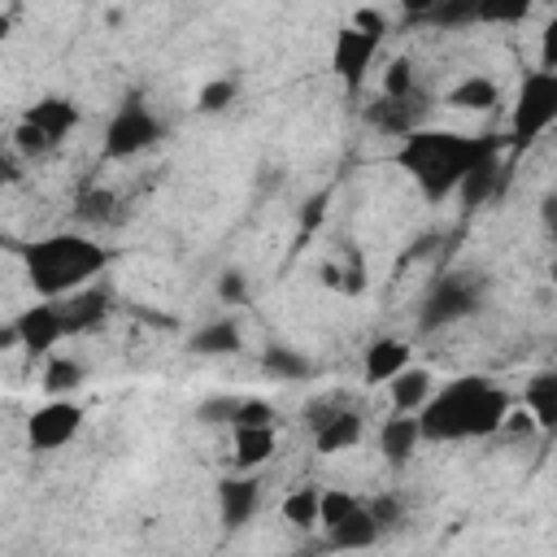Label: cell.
I'll return each mask as SVG.
<instances>
[{"label":"cell","instance_id":"cell-1","mask_svg":"<svg viewBox=\"0 0 557 557\" xmlns=\"http://www.w3.org/2000/svg\"><path fill=\"white\" fill-rule=\"evenodd\" d=\"M500 152L496 135H457V131H413L396 148V165L418 178L426 200H444L448 191L461 187V178L492 161Z\"/></svg>","mask_w":557,"mask_h":557},{"label":"cell","instance_id":"cell-2","mask_svg":"<svg viewBox=\"0 0 557 557\" xmlns=\"http://www.w3.org/2000/svg\"><path fill=\"white\" fill-rule=\"evenodd\" d=\"M505 413H509V396L487 379L466 374L422 405L418 426H422V440H440V444L479 440V435H496L505 426Z\"/></svg>","mask_w":557,"mask_h":557},{"label":"cell","instance_id":"cell-3","mask_svg":"<svg viewBox=\"0 0 557 557\" xmlns=\"http://www.w3.org/2000/svg\"><path fill=\"white\" fill-rule=\"evenodd\" d=\"M22 257H26L30 283L44 300H65L70 292L87 287V278L109 265V252L83 235H48V239L22 248Z\"/></svg>","mask_w":557,"mask_h":557},{"label":"cell","instance_id":"cell-4","mask_svg":"<svg viewBox=\"0 0 557 557\" xmlns=\"http://www.w3.org/2000/svg\"><path fill=\"white\" fill-rule=\"evenodd\" d=\"M557 122V74L548 70H531L518 87V104H513V122H509V135L513 144H535L548 126Z\"/></svg>","mask_w":557,"mask_h":557},{"label":"cell","instance_id":"cell-5","mask_svg":"<svg viewBox=\"0 0 557 557\" xmlns=\"http://www.w3.org/2000/svg\"><path fill=\"white\" fill-rule=\"evenodd\" d=\"M479 296H483V283L474 274H444L435 278V287L426 292L422 309H418V331H440L448 322H461L479 309Z\"/></svg>","mask_w":557,"mask_h":557},{"label":"cell","instance_id":"cell-6","mask_svg":"<svg viewBox=\"0 0 557 557\" xmlns=\"http://www.w3.org/2000/svg\"><path fill=\"white\" fill-rule=\"evenodd\" d=\"M157 139H161V122L148 113V104H144L139 96H131V100L113 113V122L104 126V157L126 161V157L152 148Z\"/></svg>","mask_w":557,"mask_h":557},{"label":"cell","instance_id":"cell-7","mask_svg":"<svg viewBox=\"0 0 557 557\" xmlns=\"http://www.w3.org/2000/svg\"><path fill=\"white\" fill-rule=\"evenodd\" d=\"M78 426H83V409H78L74 400H48V405H39V409L30 413L26 440H30L35 453H52V448L70 444V440L78 435Z\"/></svg>","mask_w":557,"mask_h":557},{"label":"cell","instance_id":"cell-8","mask_svg":"<svg viewBox=\"0 0 557 557\" xmlns=\"http://www.w3.org/2000/svg\"><path fill=\"white\" fill-rule=\"evenodd\" d=\"M374 52H379V39H374V35H366V30H357V26H344V30L335 35V48H331V70H335L348 87H361V78H366V70H370Z\"/></svg>","mask_w":557,"mask_h":557},{"label":"cell","instance_id":"cell-9","mask_svg":"<svg viewBox=\"0 0 557 557\" xmlns=\"http://www.w3.org/2000/svg\"><path fill=\"white\" fill-rule=\"evenodd\" d=\"M13 326H17V335H22V348H26V352H48V348L65 335V322H61L57 300H39V305H30L26 313H17V318H13Z\"/></svg>","mask_w":557,"mask_h":557},{"label":"cell","instance_id":"cell-10","mask_svg":"<svg viewBox=\"0 0 557 557\" xmlns=\"http://www.w3.org/2000/svg\"><path fill=\"white\" fill-rule=\"evenodd\" d=\"M109 305H113V296H109L104 287H78V292H70L65 300H57L61 322H65V335H83V331H91L96 322H104Z\"/></svg>","mask_w":557,"mask_h":557},{"label":"cell","instance_id":"cell-11","mask_svg":"<svg viewBox=\"0 0 557 557\" xmlns=\"http://www.w3.org/2000/svg\"><path fill=\"white\" fill-rule=\"evenodd\" d=\"M422 113V96H405V100H392V96H379L370 109H366V122L383 135H413V122Z\"/></svg>","mask_w":557,"mask_h":557},{"label":"cell","instance_id":"cell-12","mask_svg":"<svg viewBox=\"0 0 557 557\" xmlns=\"http://www.w3.org/2000/svg\"><path fill=\"white\" fill-rule=\"evenodd\" d=\"M257 500H261V487L257 479H222L218 483V505H222V527L226 531H239L252 513H257Z\"/></svg>","mask_w":557,"mask_h":557},{"label":"cell","instance_id":"cell-13","mask_svg":"<svg viewBox=\"0 0 557 557\" xmlns=\"http://www.w3.org/2000/svg\"><path fill=\"white\" fill-rule=\"evenodd\" d=\"M48 144H57V139H65L74 126H78V109L70 104V100H61V96H48V100H39V104H30L26 113H22Z\"/></svg>","mask_w":557,"mask_h":557},{"label":"cell","instance_id":"cell-14","mask_svg":"<svg viewBox=\"0 0 557 557\" xmlns=\"http://www.w3.org/2000/svg\"><path fill=\"white\" fill-rule=\"evenodd\" d=\"M418 444H422V426H418L413 413H396V418H387L383 431H379V453H383L392 466H405V461L418 453Z\"/></svg>","mask_w":557,"mask_h":557},{"label":"cell","instance_id":"cell-15","mask_svg":"<svg viewBox=\"0 0 557 557\" xmlns=\"http://www.w3.org/2000/svg\"><path fill=\"white\" fill-rule=\"evenodd\" d=\"M366 383H392L400 370H409V344L405 339H374L366 348Z\"/></svg>","mask_w":557,"mask_h":557},{"label":"cell","instance_id":"cell-16","mask_svg":"<svg viewBox=\"0 0 557 557\" xmlns=\"http://www.w3.org/2000/svg\"><path fill=\"white\" fill-rule=\"evenodd\" d=\"M357 440H361V413H352V409H339V413H331L326 422L313 426V448L318 453H344Z\"/></svg>","mask_w":557,"mask_h":557},{"label":"cell","instance_id":"cell-17","mask_svg":"<svg viewBox=\"0 0 557 557\" xmlns=\"http://www.w3.org/2000/svg\"><path fill=\"white\" fill-rule=\"evenodd\" d=\"M387 387H392V405H396V413H422V405L435 396V387H431V370H422V366H418V370H413V366L400 370Z\"/></svg>","mask_w":557,"mask_h":557},{"label":"cell","instance_id":"cell-18","mask_svg":"<svg viewBox=\"0 0 557 557\" xmlns=\"http://www.w3.org/2000/svg\"><path fill=\"white\" fill-rule=\"evenodd\" d=\"M522 405H527V413L535 418V431L557 435V379H553V370H548V374H535V379L527 383Z\"/></svg>","mask_w":557,"mask_h":557},{"label":"cell","instance_id":"cell-19","mask_svg":"<svg viewBox=\"0 0 557 557\" xmlns=\"http://www.w3.org/2000/svg\"><path fill=\"white\" fill-rule=\"evenodd\" d=\"M379 522H374V513H370V505H357L344 522H335L326 535H331V544L335 548H370L374 540H379Z\"/></svg>","mask_w":557,"mask_h":557},{"label":"cell","instance_id":"cell-20","mask_svg":"<svg viewBox=\"0 0 557 557\" xmlns=\"http://www.w3.org/2000/svg\"><path fill=\"white\" fill-rule=\"evenodd\" d=\"M187 348L200 352V357H226V352L239 348V326H235L231 318H218V322L200 326V331L187 339Z\"/></svg>","mask_w":557,"mask_h":557},{"label":"cell","instance_id":"cell-21","mask_svg":"<svg viewBox=\"0 0 557 557\" xmlns=\"http://www.w3.org/2000/svg\"><path fill=\"white\" fill-rule=\"evenodd\" d=\"M413 17L435 22V26H466L479 22V4L474 0H426V4H409Z\"/></svg>","mask_w":557,"mask_h":557},{"label":"cell","instance_id":"cell-22","mask_svg":"<svg viewBox=\"0 0 557 557\" xmlns=\"http://www.w3.org/2000/svg\"><path fill=\"white\" fill-rule=\"evenodd\" d=\"M274 453V426H235V466L252 470Z\"/></svg>","mask_w":557,"mask_h":557},{"label":"cell","instance_id":"cell-23","mask_svg":"<svg viewBox=\"0 0 557 557\" xmlns=\"http://www.w3.org/2000/svg\"><path fill=\"white\" fill-rule=\"evenodd\" d=\"M496 100H500V91H496V83L483 78V74H474V78H466V83H457V87L448 91V104H453V109H466V113H483V109H492Z\"/></svg>","mask_w":557,"mask_h":557},{"label":"cell","instance_id":"cell-24","mask_svg":"<svg viewBox=\"0 0 557 557\" xmlns=\"http://www.w3.org/2000/svg\"><path fill=\"white\" fill-rule=\"evenodd\" d=\"M496 183H500V161L492 157V161H483V165H474L466 178H461V187H457V196L474 209V205H483V200H492V191H496Z\"/></svg>","mask_w":557,"mask_h":557},{"label":"cell","instance_id":"cell-25","mask_svg":"<svg viewBox=\"0 0 557 557\" xmlns=\"http://www.w3.org/2000/svg\"><path fill=\"white\" fill-rule=\"evenodd\" d=\"M283 518H287L292 527L309 531L313 522H322V492H313V487H296V492H287V500H283Z\"/></svg>","mask_w":557,"mask_h":557},{"label":"cell","instance_id":"cell-26","mask_svg":"<svg viewBox=\"0 0 557 557\" xmlns=\"http://www.w3.org/2000/svg\"><path fill=\"white\" fill-rule=\"evenodd\" d=\"M261 366H265L270 374H278V379H309V374H313V361L300 357L296 348H283V344H270V348L261 352Z\"/></svg>","mask_w":557,"mask_h":557},{"label":"cell","instance_id":"cell-27","mask_svg":"<svg viewBox=\"0 0 557 557\" xmlns=\"http://www.w3.org/2000/svg\"><path fill=\"white\" fill-rule=\"evenodd\" d=\"M78 383H83V366H78V361H70V357H52V361L44 366V392L61 396V392H74Z\"/></svg>","mask_w":557,"mask_h":557},{"label":"cell","instance_id":"cell-28","mask_svg":"<svg viewBox=\"0 0 557 557\" xmlns=\"http://www.w3.org/2000/svg\"><path fill=\"white\" fill-rule=\"evenodd\" d=\"M383 96H392V100L413 96V65H409V57H396V61L387 65V74H383Z\"/></svg>","mask_w":557,"mask_h":557},{"label":"cell","instance_id":"cell-29","mask_svg":"<svg viewBox=\"0 0 557 557\" xmlns=\"http://www.w3.org/2000/svg\"><path fill=\"white\" fill-rule=\"evenodd\" d=\"M357 505H361L357 496H348V492H339V487H326V492H322V522H318V527H326V531H331V527H335V522H344Z\"/></svg>","mask_w":557,"mask_h":557},{"label":"cell","instance_id":"cell-30","mask_svg":"<svg viewBox=\"0 0 557 557\" xmlns=\"http://www.w3.org/2000/svg\"><path fill=\"white\" fill-rule=\"evenodd\" d=\"M231 100H235V83H231V78H213V83L200 87L196 109H200V113H222Z\"/></svg>","mask_w":557,"mask_h":557},{"label":"cell","instance_id":"cell-31","mask_svg":"<svg viewBox=\"0 0 557 557\" xmlns=\"http://www.w3.org/2000/svg\"><path fill=\"white\" fill-rule=\"evenodd\" d=\"M270 422H274V409L265 400H239L235 426H270Z\"/></svg>","mask_w":557,"mask_h":557},{"label":"cell","instance_id":"cell-32","mask_svg":"<svg viewBox=\"0 0 557 557\" xmlns=\"http://www.w3.org/2000/svg\"><path fill=\"white\" fill-rule=\"evenodd\" d=\"M13 148H17V152H26V157H35V152H48L52 144H48V139H44V135L22 117V122H17V131H13Z\"/></svg>","mask_w":557,"mask_h":557},{"label":"cell","instance_id":"cell-33","mask_svg":"<svg viewBox=\"0 0 557 557\" xmlns=\"http://www.w3.org/2000/svg\"><path fill=\"white\" fill-rule=\"evenodd\" d=\"M540 70H548V74H557V13L544 22V30H540Z\"/></svg>","mask_w":557,"mask_h":557},{"label":"cell","instance_id":"cell-34","mask_svg":"<svg viewBox=\"0 0 557 557\" xmlns=\"http://www.w3.org/2000/svg\"><path fill=\"white\" fill-rule=\"evenodd\" d=\"M527 0H518V4H479V22H522L527 17Z\"/></svg>","mask_w":557,"mask_h":557},{"label":"cell","instance_id":"cell-35","mask_svg":"<svg viewBox=\"0 0 557 557\" xmlns=\"http://www.w3.org/2000/svg\"><path fill=\"white\" fill-rule=\"evenodd\" d=\"M218 296H222L226 305H244V300H248V283H244V274H239V270H226V274L218 278Z\"/></svg>","mask_w":557,"mask_h":557},{"label":"cell","instance_id":"cell-36","mask_svg":"<svg viewBox=\"0 0 557 557\" xmlns=\"http://www.w3.org/2000/svg\"><path fill=\"white\" fill-rule=\"evenodd\" d=\"M348 26H357V30H366V35H374V39H379V35L387 30V17H383L379 9H357V13L348 17Z\"/></svg>","mask_w":557,"mask_h":557},{"label":"cell","instance_id":"cell-37","mask_svg":"<svg viewBox=\"0 0 557 557\" xmlns=\"http://www.w3.org/2000/svg\"><path fill=\"white\" fill-rule=\"evenodd\" d=\"M113 209V196L109 191H87V196H78V213L83 218H104Z\"/></svg>","mask_w":557,"mask_h":557},{"label":"cell","instance_id":"cell-38","mask_svg":"<svg viewBox=\"0 0 557 557\" xmlns=\"http://www.w3.org/2000/svg\"><path fill=\"white\" fill-rule=\"evenodd\" d=\"M370 513H374L379 527H396L400 522V500L396 496H379V500H370Z\"/></svg>","mask_w":557,"mask_h":557},{"label":"cell","instance_id":"cell-39","mask_svg":"<svg viewBox=\"0 0 557 557\" xmlns=\"http://www.w3.org/2000/svg\"><path fill=\"white\" fill-rule=\"evenodd\" d=\"M322 213H326V191H318L313 200H305V209H300V226L309 231V226H318L322 222Z\"/></svg>","mask_w":557,"mask_h":557},{"label":"cell","instance_id":"cell-40","mask_svg":"<svg viewBox=\"0 0 557 557\" xmlns=\"http://www.w3.org/2000/svg\"><path fill=\"white\" fill-rule=\"evenodd\" d=\"M500 431H513V435L522 431V435H527V431H535V418L527 413V405H522V409H509V413H505V426H500Z\"/></svg>","mask_w":557,"mask_h":557},{"label":"cell","instance_id":"cell-41","mask_svg":"<svg viewBox=\"0 0 557 557\" xmlns=\"http://www.w3.org/2000/svg\"><path fill=\"white\" fill-rule=\"evenodd\" d=\"M544 222H548V231H553V239H557V196L544 200Z\"/></svg>","mask_w":557,"mask_h":557},{"label":"cell","instance_id":"cell-42","mask_svg":"<svg viewBox=\"0 0 557 557\" xmlns=\"http://www.w3.org/2000/svg\"><path fill=\"white\" fill-rule=\"evenodd\" d=\"M553 278H557V265H553Z\"/></svg>","mask_w":557,"mask_h":557},{"label":"cell","instance_id":"cell-43","mask_svg":"<svg viewBox=\"0 0 557 557\" xmlns=\"http://www.w3.org/2000/svg\"><path fill=\"white\" fill-rule=\"evenodd\" d=\"M553 379H557V366H553Z\"/></svg>","mask_w":557,"mask_h":557}]
</instances>
